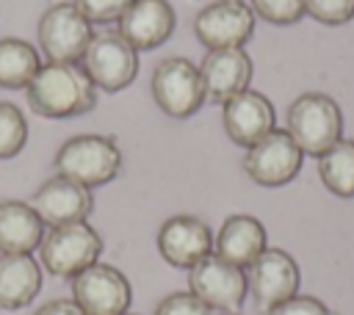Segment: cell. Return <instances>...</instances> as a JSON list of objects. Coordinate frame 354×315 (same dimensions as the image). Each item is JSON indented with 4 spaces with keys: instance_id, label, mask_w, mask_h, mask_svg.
I'll return each instance as SVG.
<instances>
[{
    "instance_id": "cell-1",
    "label": "cell",
    "mask_w": 354,
    "mask_h": 315,
    "mask_svg": "<svg viewBox=\"0 0 354 315\" xmlns=\"http://www.w3.org/2000/svg\"><path fill=\"white\" fill-rule=\"evenodd\" d=\"M28 105L44 119H72L94 111L97 86L80 61H47L25 88Z\"/></svg>"
},
{
    "instance_id": "cell-2",
    "label": "cell",
    "mask_w": 354,
    "mask_h": 315,
    "mask_svg": "<svg viewBox=\"0 0 354 315\" xmlns=\"http://www.w3.org/2000/svg\"><path fill=\"white\" fill-rule=\"evenodd\" d=\"M55 174L69 177L86 188H100L111 180H116L122 169V149L111 135L86 133L66 138L55 158H53Z\"/></svg>"
},
{
    "instance_id": "cell-3",
    "label": "cell",
    "mask_w": 354,
    "mask_h": 315,
    "mask_svg": "<svg viewBox=\"0 0 354 315\" xmlns=\"http://www.w3.org/2000/svg\"><path fill=\"white\" fill-rule=\"evenodd\" d=\"M285 130L304 155L321 158L335 141L343 138V113L340 105L321 91L299 94L288 105Z\"/></svg>"
},
{
    "instance_id": "cell-4",
    "label": "cell",
    "mask_w": 354,
    "mask_h": 315,
    "mask_svg": "<svg viewBox=\"0 0 354 315\" xmlns=\"http://www.w3.org/2000/svg\"><path fill=\"white\" fill-rule=\"evenodd\" d=\"M102 254V238L88 221L50 227L39 243V262L47 274L72 279L88 265H94Z\"/></svg>"
},
{
    "instance_id": "cell-5",
    "label": "cell",
    "mask_w": 354,
    "mask_h": 315,
    "mask_svg": "<svg viewBox=\"0 0 354 315\" xmlns=\"http://www.w3.org/2000/svg\"><path fill=\"white\" fill-rule=\"evenodd\" d=\"M149 91H152L155 105L171 119H188L207 102L199 66L183 55L163 58L152 69Z\"/></svg>"
},
{
    "instance_id": "cell-6",
    "label": "cell",
    "mask_w": 354,
    "mask_h": 315,
    "mask_svg": "<svg viewBox=\"0 0 354 315\" xmlns=\"http://www.w3.org/2000/svg\"><path fill=\"white\" fill-rule=\"evenodd\" d=\"M91 39L94 28L75 3H53L39 17L36 41L47 61H80Z\"/></svg>"
},
{
    "instance_id": "cell-7",
    "label": "cell",
    "mask_w": 354,
    "mask_h": 315,
    "mask_svg": "<svg viewBox=\"0 0 354 315\" xmlns=\"http://www.w3.org/2000/svg\"><path fill=\"white\" fill-rule=\"evenodd\" d=\"M80 66L91 77V83L102 91H122L138 75V50L124 41L119 30L94 33L88 41Z\"/></svg>"
},
{
    "instance_id": "cell-8",
    "label": "cell",
    "mask_w": 354,
    "mask_h": 315,
    "mask_svg": "<svg viewBox=\"0 0 354 315\" xmlns=\"http://www.w3.org/2000/svg\"><path fill=\"white\" fill-rule=\"evenodd\" d=\"M188 290L213 312H238L249 293L246 271L218 254H207L188 268Z\"/></svg>"
},
{
    "instance_id": "cell-9",
    "label": "cell",
    "mask_w": 354,
    "mask_h": 315,
    "mask_svg": "<svg viewBox=\"0 0 354 315\" xmlns=\"http://www.w3.org/2000/svg\"><path fill=\"white\" fill-rule=\"evenodd\" d=\"M304 152L296 146V141L288 135V130H271L257 144L246 146L243 152V171L252 182L263 188H279L288 185L299 169H301Z\"/></svg>"
},
{
    "instance_id": "cell-10",
    "label": "cell",
    "mask_w": 354,
    "mask_h": 315,
    "mask_svg": "<svg viewBox=\"0 0 354 315\" xmlns=\"http://www.w3.org/2000/svg\"><path fill=\"white\" fill-rule=\"evenodd\" d=\"M133 290L127 276L105 262H94L72 276V301L86 315H124Z\"/></svg>"
},
{
    "instance_id": "cell-11",
    "label": "cell",
    "mask_w": 354,
    "mask_h": 315,
    "mask_svg": "<svg viewBox=\"0 0 354 315\" xmlns=\"http://www.w3.org/2000/svg\"><path fill=\"white\" fill-rule=\"evenodd\" d=\"M254 33V11L243 0H213L194 17V36L205 50L243 47Z\"/></svg>"
},
{
    "instance_id": "cell-12",
    "label": "cell",
    "mask_w": 354,
    "mask_h": 315,
    "mask_svg": "<svg viewBox=\"0 0 354 315\" xmlns=\"http://www.w3.org/2000/svg\"><path fill=\"white\" fill-rule=\"evenodd\" d=\"M301 271L299 262L285 249H266L249 268H246V287L249 296L260 309H268L290 296L299 293Z\"/></svg>"
},
{
    "instance_id": "cell-13",
    "label": "cell",
    "mask_w": 354,
    "mask_h": 315,
    "mask_svg": "<svg viewBox=\"0 0 354 315\" xmlns=\"http://www.w3.org/2000/svg\"><path fill=\"white\" fill-rule=\"evenodd\" d=\"M30 207L44 221V227H61V224L86 221L88 213L94 210V196H91V188L69 177L53 174L33 191Z\"/></svg>"
},
{
    "instance_id": "cell-14",
    "label": "cell",
    "mask_w": 354,
    "mask_h": 315,
    "mask_svg": "<svg viewBox=\"0 0 354 315\" xmlns=\"http://www.w3.org/2000/svg\"><path fill=\"white\" fill-rule=\"evenodd\" d=\"M199 75L205 86V99L224 105L235 94L246 91L254 75L252 58L243 47H227V50H207L199 61Z\"/></svg>"
},
{
    "instance_id": "cell-15",
    "label": "cell",
    "mask_w": 354,
    "mask_h": 315,
    "mask_svg": "<svg viewBox=\"0 0 354 315\" xmlns=\"http://www.w3.org/2000/svg\"><path fill=\"white\" fill-rule=\"evenodd\" d=\"M158 251L174 268H194L213 254V232L196 216H171L158 229Z\"/></svg>"
},
{
    "instance_id": "cell-16",
    "label": "cell",
    "mask_w": 354,
    "mask_h": 315,
    "mask_svg": "<svg viewBox=\"0 0 354 315\" xmlns=\"http://www.w3.org/2000/svg\"><path fill=\"white\" fill-rule=\"evenodd\" d=\"M274 119H277V113H274L271 99L254 88H246L221 105L224 133L232 144H238L243 149L257 144L263 135H268L274 130Z\"/></svg>"
},
{
    "instance_id": "cell-17",
    "label": "cell",
    "mask_w": 354,
    "mask_h": 315,
    "mask_svg": "<svg viewBox=\"0 0 354 315\" xmlns=\"http://www.w3.org/2000/svg\"><path fill=\"white\" fill-rule=\"evenodd\" d=\"M174 22L177 19L169 0H133L127 11L119 17L116 30L124 36V41H130L141 52L160 47L171 36Z\"/></svg>"
},
{
    "instance_id": "cell-18",
    "label": "cell",
    "mask_w": 354,
    "mask_h": 315,
    "mask_svg": "<svg viewBox=\"0 0 354 315\" xmlns=\"http://www.w3.org/2000/svg\"><path fill=\"white\" fill-rule=\"evenodd\" d=\"M266 249H268V232H266L263 221L254 216H246V213L227 216L224 224L218 227V232L213 235V254H218L221 260H227L243 271Z\"/></svg>"
},
{
    "instance_id": "cell-19",
    "label": "cell",
    "mask_w": 354,
    "mask_h": 315,
    "mask_svg": "<svg viewBox=\"0 0 354 315\" xmlns=\"http://www.w3.org/2000/svg\"><path fill=\"white\" fill-rule=\"evenodd\" d=\"M41 290V262L33 254H0V309H22Z\"/></svg>"
},
{
    "instance_id": "cell-20",
    "label": "cell",
    "mask_w": 354,
    "mask_h": 315,
    "mask_svg": "<svg viewBox=\"0 0 354 315\" xmlns=\"http://www.w3.org/2000/svg\"><path fill=\"white\" fill-rule=\"evenodd\" d=\"M44 238V221L30 202H0V254H30Z\"/></svg>"
},
{
    "instance_id": "cell-21",
    "label": "cell",
    "mask_w": 354,
    "mask_h": 315,
    "mask_svg": "<svg viewBox=\"0 0 354 315\" xmlns=\"http://www.w3.org/2000/svg\"><path fill=\"white\" fill-rule=\"evenodd\" d=\"M41 66V52L17 36L0 39V88H28Z\"/></svg>"
},
{
    "instance_id": "cell-22",
    "label": "cell",
    "mask_w": 354,
    "mask_h": 315,
    "mask_svg": "<svg viewBox=\"0 0 354 315\" xmlns=\"http://www.w3.org/2000/svg\"><path fill=\"white\" fill-rule=\"evenodd\" d=\"M318 177L329 193L354 199V138L335 141L318 158Z\"/></svg>"
},
{
    "instance_id": "cell-23",
    "label": "cell",
    "mask_w": 354,
    "mask_h": 315,
    "mask_svg": "<svg viewBox=\"0 0 354 315\" xmlns=\"http://www.w3.org/2000/svg\"><path fill=\"white\" fill-rule=\"evenodd\" d=\"M28 144V119L19 105L0 99V160L17 158Z\"/></svg>"
},
{
    "instance_id": "cell-24",
    "label": "cell",
    "mask_w": 354,
    "mask_h": 315,
    "mask_svg": "<svg viewBox=\"0 0 354 315\" xmlns=\"http://www.w3.org/2000/svg\"><path fill=\"white\" fill-rule=\"evenodd\" d=\"M249 8L271 25H296L304 17V0H249Z\"/></svg>"
},
{
    "instance_id": "cell-25",
    "label": "cell",
    "mask_w": 354,
    "mask_h": 315,
    "mask_svg": "<svg viewBox=\"0 0 354 315\" xmlns=\"http://www.w3.org/2000/svg\"><path fill=\"white\" fill-rule=\"evenodd\" d=\"M304 14L321 25H346L354 19V0H304Z\"/></svg>"
},
{
    "instance_id": "cell-26",
    "label": "cell",
    "mask_w": 354,
    "mask_h": 315,
    "mask_svg": "<svg viewBox=\"0 0 354 315\" xmlns=\"http://www.w3.org/2000/svg\"><path fill=\"white\" fill-rule=\"evenodd\" d=\"M77 6V11L94 25H105V22H119V17L127 11V6L133 0H72Z\"/></svg>"
},
{
    "instance_id": "cell-27",
    "label": "cell",
    "mask_w": 354,
    "mask_h": 315,
    "mask_svg": "<svg viewBox=\"0 0 354 315\" xmlns=\"http://www.w3.org/2000/svg\"><path fill=\"white\" fill-rule=\"evenodd\" d=\"M155 315H213V309L205 307L191 290H177L160 298V304L155 307Z\"/></svg>"
},
{
    "instance_id": "cell-28",
    "label": "cell",
    "mask_w": 354,
    "mask_h": 315,
    "mask_svg": "<svg viewBox=\"0 0 354 315\" xmlns=\"http://www.w3.org/2000/svg\"><path fill=\"white\" fill-rule=\"evenodd\" d=\"M263 315H332V312H329V307L321 298H315V296H299L296 293V296H290V298H285V301L263 309Z\"/></svg>"
},
{
    "instance_id": "cell-29",
    "label": "cell",
    "mask_w": 354,
    "mask_h": 315,
    "mask_svg": "<svg viewBox=\"0 0 354 315\" xmlns=\"http://www.w3.org/2000/svg\"><path fill=\"white\" fill-rule=\"evenodd\" d=\"M33 315H86L72 298H53L44 307H39Z\"/></svg>"
},
{
    "instance_id": "cell-30",
    "label": "cell",
    "mask_w": 354,
    "mask_h": 315,
    "mask_svg": "<svg viewBox=\"0 0 354 315\" xmlns=\"http://www.w3.org/2000/svg\"><path fill=\"white\" fill-rule=\"evenodd\" d=\"M221 315H241V312H221Z\"/></svg>"
},
{
    "instance_id": "cell-31",
    "label": "cell",
    "mask_w": 354,
    "mask_h": 315,
    "mask_svg": "<svg viewBox=\"0 0 354 315\" xmlns=\"http://www.w3.org/2000/svg\"><path fill=\"white\" fill-rule=\"evenodd\" d=\"M124 315H130V312H124Z\"/></svg>"
}]
</instances>
